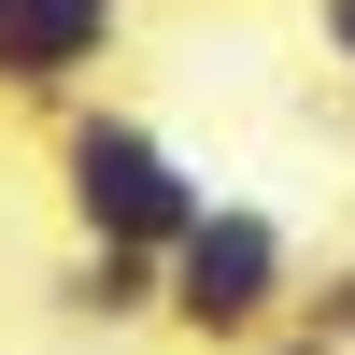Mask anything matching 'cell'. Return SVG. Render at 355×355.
<instances>
[{"label":"cell","mask_w":355,"mask_h":355,"mask_svg":"<svg viewBox=\"0 0 355 355\" xmlns=\"http://www.w3.org/2000/svg\"><path fill=\"white\" fill-rule=\"evenodd\" d=\"M284 299H299V242H284V214H256V199H199L157 242V327H185L199 355L284 327Z\"/></svg>","instance_id":"obj_1"},{"label":"cell","mask_w":355,"mask_h":355,"mask_svg":"<svg viewBox=\"0 0 355 355\" xmlns=\"http://www.w3.org/2000/svg\"><path fill=\"white\" fill-rule=\"evenodd\" d=\"M57 199H71L85 242H171L214 185H199L142 114H114V100H85V85H71V100H57Z\"/></svg>","instance_id":"obj_2"},{"label":"cell","mask_w":355,"mask_h":355,"mask_svg":"<svg viewBox=\"0 0 355 355\" xmlns=\"http://www.w3.org/2000/svg\"><path fill=\"white\" fill-rule=\"evenodd\" d=\"M114 43H128V0H0V100L57 114L71 85L114 71Z\"/></svg>","instance_id":"obj_3"},{"label":"cell","mask_w":355,"mask_h":355,"mask_svg":"<svg viewBox=\"0 0 355 355\" xmlns=\"http://www.w3.org/2000/svg\"><path fill=\"white\" fill-rule=\"evenodd\" d=\"M57 313L71 327H157V242H71Z\"/></svg>","instance_id":"obj_4"},{"label":"cell","mask_w":355,"mask_h":355,"mask_svg":"<svg viewBox=\"0 0 355 355\" xmlns=\"http://www.w3.org/2000/svg\"><path fill=\"white\" fill-rule=\"evenodd\" d=\"M313 43H327V71L355 85V0H313Z\"/></svg>","instance_id":"obj_5"},{"label":"cell","mask_w":355,"mask_h":355,"mask_svg":"<svg viewBox=\"0 0 355 355\" xmlns=\"http://www.w3.org/2000/svg\"><path fill=\"white\" fill-rule=\"evenodd\" d=\"M227 355H341L327 327H299V313H284V327H256V341H227Z\"/></svg>","instance_id":"obj_6"}]
</instances>
